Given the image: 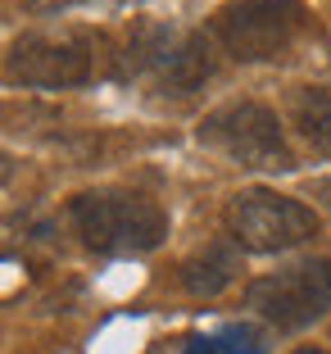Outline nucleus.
I'll list each match as a JSON object with an SVG mask.
<instances>
[{
  "label": "nucleus",
  "mask_w": 331,
  "mask_h": 354,
  "mask_svg": "<svg viewBox=\"0 0 331 354\" xmlns=\"http://www.w3.org/2000/svg\"><path fill=\"white\" fill-rule=\"evenodd\" d=\"M73 227L100 254H141L168 236L164 209L136 191H86L73 200Z\"/></svg>",
  "instance_id": "1"
},
{
  "label": "nucleus",
  "mask_w": 331,
  "mask_h": 354,
  "mask_svg": "<svg viewBox=\"0 0 331 354\" xmlns=\"http://www.w3.org/2000/svg\"><path fill=\"white\" fill-rule=\"evenodd\" d=\"M309 28V10L300 0H231L214 14V32L223 50L245 64L277 59Z\"/></svg>",
  "instance_id": "2"
},
{
  "label": "nucleus",
  "mask_w": 331,
  "mask_h": 354,
  "mask_svg": "<svg viewBox=\"0 0 331 354\" xmlns=\"http://www.w3.org/2000/svg\"><path fill=\"white\" fill-rule=\"evenodd\" d=\"M200 141L218 146L227 159H236L240 168H290V146L281 136V123L268 104L236 100L223 104L200 123Z\"/></svg>",
  "instance_id": "3"
},
{
  "label": "nucleus",
  "mask_w": 331,
  "mask_h": 354,
  "mask_svg": "<svg viewBox=\"0 0 331 354\" xmlns=\"http://www.w3.org/2000/svg\"><path fill=\"white\" fill-rule=\"evenodd\" d=\"M227 227L236 236V245L245 250H259V254H272V250H290L318 232V214L300 200L281 196V191H268V187H254V191H240L227 209Z\"/></svg>",
  "instance_id": "4"
},
{
  "label": "nucleus",
  "mask_w": 331,
  "mask_h": 354,
  "mask_svg": "<svg viewBox=\"0 0 331 354\" xmlns=\"http://www.w3.org/2000/svg\"><path fill=\"white\" fill-rule=\"evenodd\" d=\"M249 309L277 327H304L331 309V259H304L249 286Z\"/></svg>",
  "instance_id": "5"
},
{
  "label": "nucleus",
  "mask_w": 331,
  "mask_h": 354,
  "mask_svg": "<svg viewBox=\"0 0 331 354\" xmlns=\"http://www.w3.org/2000/svg\"><path fill=\"white\" fill-rule=\"evenodd\" d=\"M5 68L23 86H82L91 77V41L82 32H28L10 46Z\"/></svg>",
  "instance_id": "6"
},
{
  "label": "nucleus",
  "mask_w": 331,
  "mask_h": 354,
  "mask_svg": "<svg viewBox=\"0 0 331 354\" xmlns=\"http://www.w3.org/2000/svg\"><path fill=\"white\" fill-rule=\"evenodd\" d=\"M150 73H155L159 86H164V91H173V95H187V91H196V86H205L209 73H214L209 41L200 37V32L173 37V41H168V50L159 55V64L150 68Z\"/></svg>",
  "instance_id": "7"
},
{
  "label": "nucleus",
  "mask_w": 331,
  "mask_h": 354,
  "mask_svg": "<svg viewBox=\"0 0 331 354\" xmlns=\"http://www.w3.org/2000/svg\"><path fill=\"white\" fill-rule=\"evenodd\" d=\"M236 272H240V254L231 250L227 241H218V245H205L196 259L182 263V286L191 295H218L231 286Z\"/></svg>",
  "instance_id": "8"
},
{
  "label": "nucleus",
  "mask_w": 331,
  "mask_h": 354,
  "mask_svg": "<svg viewBox=\"0 0 331 354\" xmlns=\"http://www.w3.org/2000/svg\"><path fill=\"white\" fill-rule=\"evenodd\" d=\"M290 118L309 136L313 146L331 150V91H318V86H300L290 95Z\"/></svg>",
  "instance_id": "9"
},
{
  "label": "nucleus",
  "mask_w": 331,
  "mask_h": 354,
  "mask_svg": "<svg viewBox=\"0 0 331 354\" xmlns=\"http://www.w3.org/2000/svg\"><path fill=\"white\" fill-rule=\"evenodd\" d=\"M214 341H218V354H263V336L254 332V327H245V323L223 327Z\"/></svg>",
  "instance_id": "10"
},
{
  "label": "nucleus",
  "mask_w": 331,
  "mask_h": 354,
  "mask_svg": "<svg viewBox=\"0 0 331 354\" xmlns=\"http://www.w3.org/2000/svg\"><path fill=\"white\" fill-rule=\"evenodd\" d=\"M187 354H218V341H191Z\"/></svg>",
  "instance_id": "11"
},
{
  "label": "nucleus",
  "mask_w": 331,
  "mask_h": 354,
  "mask_svg": "<svg viewBox=\"0 0 331 354\" xmlns=\"http://www.w3.org/2000/svg\"><path fill=\"white\" fill-rule=\"evenodd\" d=\"M10 173H14V159H10V155H0V182H10Z\"/></svg>",
  "instance_id": "12"
},
{
  "label": "nucleus",
  "mask_w": 331,
  "mask_h": 354,
  "mask_svg": "<svg viewBox=\"0 0 331 354\" xmlns=\"http://www.w3.org/2000/svg\"><path fill=\"white\" fill-rule=\"evenodd\" d=\"M318 196L327 200V209H331V177H327V182H322V187H318Z\"/></svg>",
  "instance_id": "13"
},
{
  "label": "nucleus",
  "mask_w": 331,
  "mask_h": 354,
  "mask_svg": "<svg viewBox=\"0 0 331 354\" xmlns=\"http://www.w3.org/2000/svg\"><path fill=\"white\" fill-rule=\"evenodd\" d=\"M295 354H327V350H295Z\"/></svg>",
  "instance_id": "14"
}]
</instances>
